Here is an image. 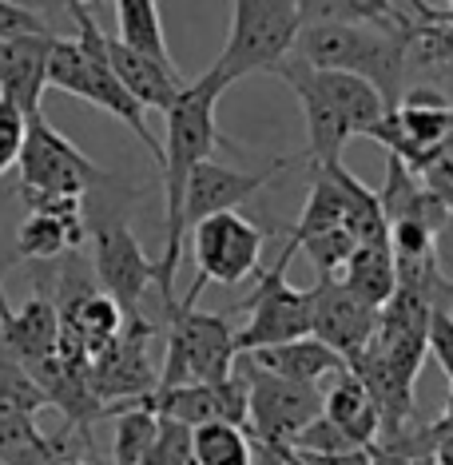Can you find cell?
I'll return each instance as SVG.
<instances>
[{
	"instance_id": "1",
	"label": "cell",
	"mask_w": 453,
	"mask_h": 465,
	"mask_svg": "<svg viewBox=\"0 0 453 465\" xmlns=\"http://www.w3.org/2000/svg\"><path fill=\"white\" fill-rule=\"evenodd\" d=\"M231 88V80L211 64L203 76L183 84V92L172 100L167 108V143H163V160H160V172H163V255L155 259V291H160L163 306L172 311L179 302L175 299V271H179V255H183V183L192 175L195 163L211 160L223 135L215 128V108L223 100V92Z\"/></svg>"
},
{
	"instance_id": "2",
	"label": "cell",
	"mask_w": 453,
	"mask_h": 465,
	"mask_svg": "<svg viewBox=\"0 0 453 465\" xmlns=\"http://www.w3.org/2000/svg\"><path fill=\"white\" fill-rule=\"evenodd\" d=\"M409 16L402 25H366V20H314L294 36V56L314 68H339L370 80L394 112L402 100V80L409 64Z\"/></svg>"
},
{
	"instance_id": "3",
	"label": "cell",
	"mask_w": 453,
	"mask_h": 465,
	"mask_svg": "<svg viewBox=\"0 0 453 465\" xmlns=\"http://www.w3.org/2000/svg\"><path fill=\"white\" fill-rule=\"evenodd\" d=\"M235 326L227 314H207L187 302L167 311V354L155 386L223 382L235 374Z\"/></svg>"
},
{
	"instance_id": "4",
	"label": "cell",
	"mask_w": 453,
	"mask_h": 465,
	"mask_svg": "<svg viewBox=\"0 0 453 465\" xmlns=\"http://www.w3.org/2000/svg\"><path fill=\"white\" fill-rule=\"evenodd\" d=\"M299 28V0H231V33L215 68L231 84L255 72H271L282 56H291Z\"/></svg>"
},
{
	"instance_id": "5",
	"label": "cell",
	"mask_w": 453,
	"mask_h": 465,
	"mask_svg": "<svg viewBox=\"0 0 453 465\" xmlns=\"http://www.w3.org/2000/svg\"><path fill=\"white\" fill-rule=\"evenodd\" d=\"M235 374L247 382V433L255 446L287 450L322 414L319 382H291L255 366L247 354L235 358Z\"/></svg>"
},
{
	"instance_id": "6",
	"label": "cell",
	"mask_w": 453,
	"mask_h": 465,
	"mask_svg": "<svg viewBox=\"0 0 453 465\" xmlns=\"http://www.w3.org/2000/svg\"><path fill=\"white\" fill-rule=\"evenodd\" d=\"M187 235H192V251H195V282L179 299L187 306L199 302L207 282H215V287L247 282L259 271L262 247H267V231L255 219L239 215V211H219V215L199 219Z\"/></svg>"
},
{
	"instance_id": "7",
	"label": "cell",
	"mask_w": 453,
	"mask_h": 465,
	"mask_svg": "<svg viewBox=\"0 0 453 465\" xmlns=\"http://www.w3.org/2000/svg\"><path fill=\"white\" fill-rule=\"evenodd\" d=\"M299 255V242L287 239L275 267L259 274V287L247 299L235 302V314H247V326L235 331V351H259V346L291 342V338L310 334V291H299L287 282V267Z\"/></svg>"
},
{
	"instance_id": "8",
	"label": "cell",
	"mask_w": 453,
	"mask_h": 465,
	"mask_svg": "<svg viewBox=\"0 0 453 465\" xmlns=\"http://www.w3.org/2000/svg\"><path fill=\"white\" fill-rule=\"evenodd\" d=\"M16 167H20V187H25V192H52V195L84 199L92 187L112 183L108 172H100V167L92 163L68 135H60L56 128H52V124L44 120V112L28 115Z\"/></svg>"
},
{
	"instance_id": "9",
	"label": "cell",
	"mask_w": 453,
	"mask_h": 465,
	"mask_svg": "<svg viewBox=\"0 0 453 465\" xmlns=\"http://www.w3.org/2000/svg\"><path fill=\"white\" fill-rule=\"evenodd\" d=\"M68 13H72V20H76V28H80L76 45H80V52H84V92H80V100L128 124L132 135L147 147V155H152L155 167H160L163 143L152 135V128H147V120H143V108L128 96V88H123L120 76L112 72V60H108V33H103V28L96 25V16H92L88 5H80V0H68Z\"/></svg>"
},
{
	"instance_id": "10",
	"label": "cell",
	"mask_w": 453,
	"mask_h": 465,
	"mask_svg": "<svg viewBox=\"0 0 453 465\" xmlns=\"http://www.w3.org/2000/svg\"><path fill=\"white\" fill-rule=\"evenodd\" d=\"M152 338H155V322L135 311V314H123L120 334L100 354H92L88 382L108 410L120 406V401H135L152 394L155 382H160V370H155L152 351H147Z\"/></svg>"
},
{
	"instance_id": "11",
	"label": "cell",
	"mask_w": 453,
	"mask_h": 465,
	"mask_svg": "<svg viewBox=\"0 0 453 465\" xmlns=\"http://www.w3.org/2000/svg\"><path fill=\"white\" fill-rule=\"evenodd\" d=\"M92 274L100 291L120 302L123 314H135L147 287L155 282V259L120 215H103L92 223Z\"/></svg>"
},
{
	"instance_id": "12",
	"label": "cell",
	"mask_w": 453,
	"mask_h": 465,
	"mask_svg": "<svg viewBox=\"0 0 453 465\" xmlns=\"http://www.w3.org/2000/svg\"><path fill=\"white\" fill-rule=\"evenodd\" d=\"M271 72H275L294 96H299L302 120H307V155H299V160L307 167H322V163L342 160V147H346V140H350L354 132H350V124H346V115L330 104V96L319 88L314 68L291 52V56H282Z\"/></svg>"
},
{
	"instance_id": "13",
	"label": "cell",
	"mask_w": 453,
	"mask_h": 465,
	"mask_svg": "<svg viewBox=\"0 0 453 465\" xmlns=\"http://www.w3.org/2000/svg\"><path fill=\"white\" fill-rule=\"evenodd\" d=\"M310 334L326 342L334 354H342L346 370L358 354L366 351V342L378 331V306L362 302L358 294H350L339 279H319V287L310 291Z\"/></svg>"
},
{
	"instance_id": "14",
	"label": "cell",
	"mask_w": 453,
	"mask_h": 465,
	"mask_svg": "<svg viewBox=\"0 0 453 465\" xmlns=\"http://www.w3.org/2000/svg\"><path fill=\"white\" fill-rule=\"evenodd\" d=\"M294 163L299 160H279L271 172H239V167H223L215 160L195 163L192 175H187V183H183V211H179V219H183V235L207 215L239 211L247 199H255L279 172H287V167H294Z\"/></svg>"
},
{
	"instance_id": "15",
	"label": "cell",
	"mask_w": 453,
	"mask_h": 465,
	"mask_svg": "<svg viewBox=\"0 0 453 465\" xmlns=\"http://www.w3.org/2000/svg\"><path fill=\"white\" fill-rule=\"evenodd\" d=\"M52 40H56L52 28L0 40V96L13 100L25 115L40 112V100H44Z\"/></svg>"
},
{
	"instance_id": "16",
	"label": "cell",
	"mask_w": 453,
	"mask_h": 465,
	"mask_svg": "<svg viewBox=\"0 0 453 465\" xmlns=\"http://www.w3.org/2000/svg\"><path fill=\"white\" fill-rule=\"evenodd\" d=\"M108 60H112V72L120 76V84L128 88V96L140 104V108H155V112H167L172 100L183 92V76L172 60H155V56H143L128 45H120L115 36H108Z\"/></svg>"
},
{
	"instance_id": "17",
	"label": "cell",
	"mask_w": 453,
	"mask_h": 465,
	"mask_svg": "<svg viewBox=\"0 0 453 465\" xmlns=\"http://www.w3.org/2000/svg\"><path fill=\"white\" fill-rule=\"evenodd\" d=\"M0 342L8 346V354L16 358L20 366H33L40 358H48L60 342V311L56 299L48 294H33L20 311H0Z\"/></svg>"
},
{
	"instance_id": "18",
	"label": "cell",
	"mask_w": 453,
	"mask_h": 465,
	"mask_svg": "<svg viewBox=\"0 0 453 465\" xmlns=\"http://www.w3.org/2000/svg\"><path fill=\"white\" fill-rule=\"evenodd\" d=\"M251 362L271 370L279 378H291V382H322V378L342 374L346 362L342 354H334L326 342H319L314 334L291 338V342H275V346H259V351H243Z\"/></svg>"
},
{
	"instance_id": "19",
	"label": "cell",
	"mask_w": 453,
	"mask_h": 465,
	"mask_svg": "<svg viewBox=\"0 0 453 465\" xmlns=\"http://www.w3.org/2000/svg\"><path fill=\"white\" fill-rule=\"evenodd\" d=\"M322 418H330L354 446H370V441L378 438V430H382L378 401L354 370L334 374V386L322 390Z\"/></svg>"
},
{
	"instance_id": "20",
	"label": "cell",
	"mask_w": 453,
	"mask_h": 465,
	"mask_svg": "<svg viewBox=\"0 0 453 465\" xmlns=\"http://www.w3.org/2000/svg\"><path fill=\"white\" fill-rule=\"evenodd\" d=\"M314 80H319V88L330 96L334 108L346 115L354 135H370V128H378V124L386 120L389 108L370 80L354 76V72H339V68H314Z\"/></svg>"
},
{
	"instance_id": "21",
	"label": "cell",
	"mask_w": 453,
	"mask_h": 465,
	"mask_svg": "<svg viewBox=\"0 0 453 465\" xmlns=\"http://www.w3.org/2000/svg\"><path fill=\"white\" fill-rule=\"evenodd\" d=\"M334 279L350 294H358L362 302L382 306L389 294L398 291V271H394V251H389V242H358Z\"/></svg>"
},
{
	"instance_id": "22",
	"label": "cell",
	"mask_w": 453,
	"mask_h": 465,
	"mask_svg": "<svg viewBox=\"0 0 453 465\" xmlns=\"http://www.w3.org/2000/svg\"><path fill=\"white\" fill-rule=\"evenodd\" d=\"M84 239H88L84 219H52L28 211V219L16 231V259H60L68 251H80Z\"/></svg>"
},
{
	"instance_id": "23",
	"label": "cell",
	"mask_w": 453,
	"mask_h": 465,
	"mask_svg": "<svg viewBox=\"0 0 453 465\" xmlns=\"http://www.w3.org/2000/svg\"><path fill=\"white\" fill-rule=\"evenodd\" d=\"M115 40L143 56L172 60L167 52V33L160 16V0H115Z\"/></svg>"
},
{
	"instance_id": "24",
	"label": "cell",
	"mask_w": 453,
	"mask_h": 465,
	"mask_svg": "<svg viewBox=\"0 0 453 465\" xmlns=\"http://www.w3.org/2000/svg\"><path fill=\"white\" fill-rule=\"evenodd\" d=\"M112 421V461L115 465H135L152 450L155 433H160V414L147 410L140 398L135 401H120V406L108 410Z\"/></svg>"
},
{
	"instance_id": "25",
	"label": "cell",
	"mask_w": 453,
	"mask_h": 465,
	"mask_svg": "<svg viewBox=\"0 0 453 465\" xmlns=\"http://www.w3.org/2000/svg\"><path fill=\"white\" fill-rule=\"evenodd\" d=\"M195 465H255V441L243 426L231 421H203L192 430Z\"/></svg>"
},
{
	"instance_id": "26",
	"label": "cell",
	"mask_w": 453,
	"mask_h": 465,
	"mask_svg": "<svg viewBox=\"0 0 453 465\" xmlns=\"http://www.w3.org/2000/svg\"><path fill=\"white\" fill-rule=\"evenodd\" d=\"M339 223H342V192H339V183L330 179V172H322V167H310L307 207H302L299 223L287 227V235L291 239H302V235H314V231L339 227Z\"/></svg>"
},
{
	"instance_id": "27",
	"label": "cell",
	"mask_w": 453,
	"mask_h": 465,
	"mask_svg": "<svg viewBox=\"0 0 453 465\" xmlns=\"http://www.w3.org/2000/svg\"><path fill=\"white\" fill-rule=\"evenodd\" d=\"M291 239V235H287ZM302 251H307V259L314 262V271H319V279H330V274L342 271V262L350 259V251L358 247L354 235L346 231L342 223L339 227H326V231H314V235H302L294 239Z\"/></svg>"
},
{
	"instance_id": "28",
	"label": "cell",
	"mask_w": 453,
	"mask_h": 465,
	"mask_svg": "<svg viewBox=\"0 0 453 465\" xmlns=\"http://www.w3.org/2000/svg\"><path fill=\"white\" fill-rule=\"evenodd\" d=\"M135 465H195L192 458V426L172 418H160V433H155L152 450Z\"/></svg>"
},
{
	"instance_id": "29",
	"label": "cell",
	"mask_w": 453,
	"mask_h": 465,
	"mask_svg": "<svg viewBox=\"0 0 453 465\" xmlns=\"http://www.w3.org/2000/svg\"><path fill=\"white\" fill-rule=\"evenodd\" d=\"M426 351L434 354V362L446 370V378L453 382V311H449V306H434V311H429Z\"/></svg>"
},
{
	"instance_id": "30",
	"label": "cell",
	"mask_w": 453,
	"mask_h": 465,
	"mask_svg": "<svg viewBox=\"0 0 453 465\" xmlns=\"http://www.w3.org/2000/svg\"><path fill=\"white\" fill-rule=\"evenodd\" d=\"M25 128H28V115L16 108L13 100L0 96V175L8 167H16L20 143H25Z\"/></svg>"
},
{
	"instance_id": "31",
	"label": "cell",
	"mask_w": 453,
	"mask_h": 465,
	"mask_svg": "<svg viewBox=\"0 0 453 465\" xmlns=\"http://www.w3.org/2000/svg\"><path fill=\"white\" fill-rule=\"evenodd\" d=\"M20 33H48V20L20 0H0V40Z\"/></svg>"
},
{
	"instance_id": "32",
	"label": "cell",
	"mask_w": 453,
	"mask_h": 465,
	"mask_svg": "<svg viewBox=\"0 0 453 465\" xmlns=\"http://www.w3.org/2000/svg\"><path fill=\"white\" fill-rule=\"evenodd\" d=\"M20 199H25L28 211H40V215H52V219H84V199H76V195L25 192V187H20Z\"/></svg>"
},
{
	"instance_id": "33",
	"label": "cell",
	"mask_w": 453,
	"mask_h": 465,
	"mask_svg": "<svg viewBox=\"0 0 453 465\" xmlns=\"http://www.w3.org/2000/svg\"><path fill=\"white\" fill-rule=\"evenodd\" d=\"M287 458L294 465H370L366 446H350V450H330V453H310V450H287Z\"/></svg>"
},
{
	"instance_id": "34",
	"label": "cell",
	"mask_w": 453,
	"mask_h": 465,
	"mask_svg": "<svg viewBox=\"0 0 453 465\" xmlns=\"http://www.w3.org/2000/svg\"><path fill=\"white\" fill-rule=\"evenodd\" d=\"M346 8L354 13V20L366 25H402L406 13H398L394 0H346Z\"/></svg>"
},
{
	"instance_id": "35",
	"label": "cell",
	"mask_w": 453,
	"mask_h": 465,
	"mask_svg": "<svg viewBox=\"0 0 453 465\" xmlns=\"http://www.w3.org/2000/svg\"><path fill=\"white\" fill-rule=\"evenodd\" d=\"M366 458H370V465H414V458L382 446V441H370V446H366Z\"/></svg>"
},
{
	"instance_id": "36",
	"label": "cell",
	"mask_w": 453,
	"mask_h": 465,
	"mask_svg": "<svg viewBox=\"0 0 453 465\" xmlns=\"http://www.w3.org/2000/svg\"><path fill=\"white\" fill-rule=\"evenodd\" d=\"M426 183L434 187V192L446 199V207H449V219H453V175H441V172H426Z\"/></svg>"
},
{
	"instance_id": "37",
	"label": "cell",
	"mask_w": 453,
	"mask_h": 465,
	"mask_svg": "<svg viewBox=\"0 0 453 465\" xmlns=\"http://www.w3.org/2000/svg\"><path fill=\"white\" fill-rule=\"evenodd\" d=\"M255 465H291L287 458H282L279 450H267V446H259V461Z\"/></svg>"
},
{
	"instance_id": "38",
	"label": "cell",
	"mask_w": 453,
	"mask_h": 465,
	"mask_svg": "<svg viewBox=\"0 0 453 465\" xmlns=\"http://www.w3.org/2000/svg\"><path fill=\"white\" fill-rule=\"evenodd\" d=\"M52 465H88L80 458V453H68V458H60V461H52Z\"/></svg>"
},
{
	"instance_id": "39",
	"label": "cell",
	"mask_w": 453,
	"mask_h": 465,
	"mask_svg": "<svg viewBox=\"0 0 453 465\" xmlns=\"http://www.w3.org/2000/svg\"><path fill=\"white\" fill-rule=\"evenodd\" d=\"M0 311H8V299H5V291H0Z\"/></svg>"
},
{
	"instance_id": "40",
	"label": "cell",
	"mask_w": 453,
	"mask_h": 465,
	"mask_svg": "<svg viewBox=\"0 0 453 465\" xmlns=\"http://www.w3.org/2000/svg\"><path fill=\"white\" fill-rule=\"evenodd\" d=\"M80 5H96V0H80Z\"/></svg>"
},
{
	"instance_id": "41",
	"label": "cell",
	"mask_w": 453,
	"mask_h": 465,
	"mask_svg": "<svg viewBox=\"0 0 453 465\" xmlns=\"http://www.w3.org/2000/svg\"><path fill=\"white\" fill-rule=\"evenodd\" d=\"M449 8H453V0H449Z\"/></svg>"
}]
</instances>
